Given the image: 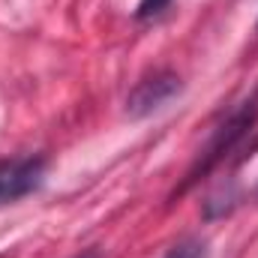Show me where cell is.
Returning a JSON list of instances; mask_svg holds the SVG:
<instances>
[{"label":"cell","instance_id":"6da1fadb","mask_svg":"<svg viewBox=\"0 0 258 258\" xmlns=\"http://www.w3.org/2000/svg\"><path fill=\"white\" fill-rule=\"evenodd\" d=\"M258 123V87L243 99V102H237L231 111H228V117L219 123V126L213 129V135H210V141H207V147L201 150V156H198V162H195L192 168H189V174H186V180H183V186H180V192H186L192 183H198L201 177H207L231 150H237L240 147V141L252 132V126Z\"/></svg>","mask_w":258,"mask_h":258},{"label":"cell","instance_id":"7a4b0ae2","mask_svg":"<svg viewBox=\"0 0 258 258\" xmlns=\"http://www.w3.org/2000/svg\"><path fill=\"white\" fill-rule=\"evenodd\" d=\"M183 90L180 75L171 69H156L153 75L141 78L132 93L126 96V114L129 117H147L153 111H159L162 105H168L177 93Z\"/></svg>","mask_w":258,"mask_h":258},{"label":"cell","instance_id":"3957f363","mask_svg":"<svg viewBox=\"0 0 258 258\" xmlns=\"http://www.w3.org/2000/svg\"><path fill=\"white\" fill-rule=\"evenodd\" d=\"M42 180H45V159L42 156L3 159L0 162V207L36 192L42 186Z\"/></svg>","mask_w":258,"mask_h":258},{"label":"cell","instance_id":"277c9868","mask_svg":"<svg viewBox=\"0 0 258 258\" xmlns=\"http://www.w3.org/2000/svg\"><path fill=\"white\" fill-rule=\"evenodd\" d=\"M165 258H207V243L198 240V237H189V240H180L177 246L168 249Z\"/></svg>","mask_w":258,"mask_h":258},{"label":"cell","instance_id":"5b68a950","mask_svg":"<svg viewBox=\"0 0 258 258\" xmlns=\"http://www.w3.org/2000/svg\"><path fill=\"white\" fill-rule=\"evenodd\" d=\"M168 3L171 0H141L138 3V9H135V18H156V15H162L165 9H168Z\"/></svg>","mask_w":258,"mask_h":258},{"label":"cell","instance_id":"8992f818","mask_svg":"<svg viewBox=\"0 0 258 258\" xmlns=\"http://www.w3.org/2000/svg\"><path fill=\"white\" fill-rule=\"evenodd\" d=\"M78 258H99V255H96V252H81Z\"/></svg>","mask_w":258,"mask_h":258}]
</instances>
